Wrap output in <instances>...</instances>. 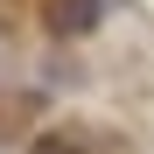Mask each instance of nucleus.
<instances>
[{
	"mask_svg": "<svg viewBox=\"0 0 154 154\" xmlns=\"http://www.w3.org/2000/svg\"><path fill=\"white\" fill-rule=\"evenodd\" d=\"M98 14H105V0H49V7H42L49 35H91Z\"/></svg>",
	"mask_w": 154,
	"mask_h": 154,
	"instance_id": "obj_1",
	"label": "nucleus"
},
{
	"mask_svg": "<svg viewBox=\"0 0 154 154\" xmlns=\"http://www.w3.org/2000/svg\"><path fill=\"white\" fill-rule=\"evenodd\" d=\"M28 154H112V140H98V133H84V126H56V133H42Z\"/></svg>",
	"mask_w": 154,
	"mask_h": 154,
	"instance_id": "obj_2",
	"label": "nucleus"
}]
</instances>
